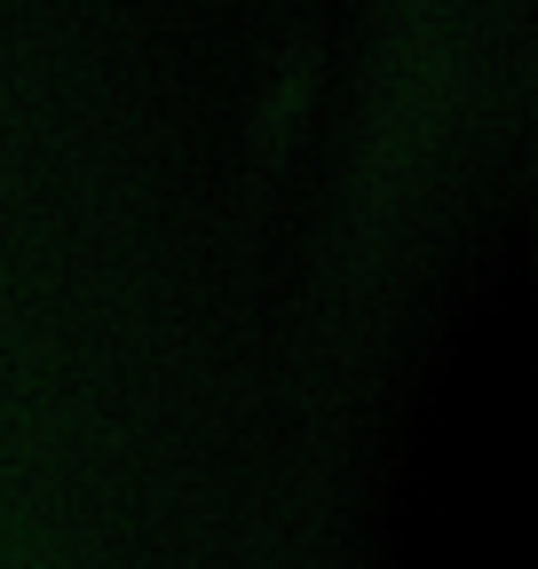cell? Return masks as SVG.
I'll use <instances>...</instances> for the list:
<instances>
[]
</instances>
